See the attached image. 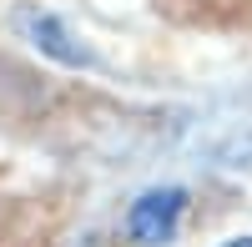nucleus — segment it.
I'll return each mask as SVG.
<instances>
[{"label":"nucleus","mask_w":252,"mask_h":247,"mask_svg":"<svg viewBox=\"0 0 252 247\" xmlns=\"http://www.w3.org/2000/svg\"><path fill=\"white\" fill-rule=\"evenodd\" d=\"M222 247H252V232H247V237H227Z\"/></svg>","instance_id":"7ed1b4c3"},{"label":"nucleus","mask_w":252,"mask_h":247,"mask_svg":"<svg viewBox=\"0 0 252 247\" xmlns=\"http://www.w3.org/2000/svg\"><path fill=\"white\" fill-rule=\"evenodd\" d=\"M187 217V187H152L126 207V237L141 247H166L177 242Z\"/></svg>","instance_id":"f03ea898"},{"label":"nucleus","mask_w":252,"mask_h":247,"mask_svg":"<svg viewBox=\"0 0 252 247\" xmlns=\"http://www.w3.org/2000/svg\"><path fill=\"white\" fill-rule=\"evenodd\" d=\"M10 26H15L20 40H31V46L46 61H56V66H66V71H101V56L86 46V35H76L71 20L56 15L51 5H40V0H20L10 10Z\"/></svg>","instance_id":"f257e3e1"}]
</instances>
